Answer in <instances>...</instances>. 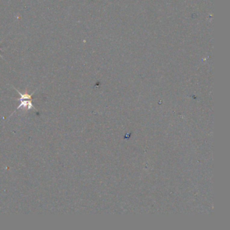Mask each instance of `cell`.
Instances as JSON below:
<instances>
[{
  "label": "cell",
  "mask_w": 230,
  "mask_h": 230,
  "mask_svg": "<svg viewBox=\"0 0 230 230\" xmlns=\"http://www.w3.org/2000/svg\"><path fill=\"white\" fill-rule=\"evenodd\" d=\"M20 101V103H21L20 105L17 107V109H16V110L14 111V113H12V114L10 115V117L11 116H12V115L15 113V111L17 110V109H19L20 108H22L24 109H26V110H30V109H35V110L36 111V108L35 107L34 105H33V104L31 100H26H26H22V101Z\"/></svg>",
  "instance_id": "obj_1"
},
{
  "label": "cell",
  "mask_w": 230,
  "mask_h": 230,
  "mask_svg": "<svg viewBox=\"0 0 230 230\" xmlns=\"http://www.w3.org/2000/svg\"><path fill=\"white\" fill-rule=\"evenodd\" d=\"M12 87L14 89L16 90V91L18 92V94L20 95V99H18L17 100L18 101H22V100H31L32 101V99H33V94H34V92L36 91V90H35V91L33 92V93L31 95H29V93H28V91L27 90H26L25 91V92H24V93H21L20 92L18 89H16L15 87H14V86H12Z\"/></svg>",
  "instance_id": "obj_2"
},
{
  "label": "cell",
  "mask_w": 230,
  "mask_h": 230,
  "mask_svg": "<svg viewBox=\"0 0 230 230\" xmlns=\"http://www.w3.org/2000/svg\"><path fill=\"white\" fill-rule=\"evenodd\" d=\"M0 57H1V58H3V57H2V56L1 55V54H0Z\"/></svg>",
  "instance_id": "obj_3"
}]
</instances>
